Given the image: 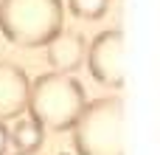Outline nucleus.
<instances>
[{"label": "nucleus", "mask_w": 160, "mask_h": 155, "mask_svg": "<svg viewBox=\"0 0 160 155\" xmlns=\"http://www.w3.org/2000/svg\"><path fill=\"white\" fill-rule=\"evenodd\" d=\"M84 107H87L84 88L70 73L51 71V73H42L31 82L28 113L45 130H53V133L73 130V124H76V119L82 116Z\"/></svg>", "instance_id": "1"}, {"label": "nucleus", "mask_w": 160, "mask_h": 155, "mask_svg": "<svg viewBox=\"0 0 160 155\" xmlns=\"http://www.w3.org/2000/svg\"><path fill=\"white\" fill-rule=\"evenodd\" d=\"M62 0H0V34L20 45H48L62 31Z\"/></svg>", "instance_id": "2"}, {"label": "nucleus", "mask_w": 160, "mask_h": 155, "mask_svg": "<svg viewBox=\"0 0 160 155\" xmlns=\"http://www.w3.org/2000/svg\"><path fill=\"white\" fill-rule=\"evenodd\" d=\"M73 150L79 155H124L121 99L90 102L73 124Z\"/></svg>", "instance_id": "3"}, {"label": "nucleus", "mask_w": 160, "mask_h": 155, "mask_svg": "<svg viewBox=\"0 0 160 155\" xmlns=\"http://www.w3.org/2000/svg\"><path fill=\"white\" fill-rule=\"evenodd\" d=\"M87 68L96 82L121 88L124 85V37L121 31H101L87 45Z\"/></svg>", "instance_id": "4"}, {"label": "nucleus", "mask_w": 160, "mask_h": 155, "mask_svg": "<svg viewBox=\"0 0 160 155\" xmlns=\"http://www.w3.org/2000/svg\"><path fill=\"white\" fill-rule=\"evenodd\" d=\"M28 96H31V79L25 76V71L14 62L0 59V121L25 113Z\"/></svg>", "instance_id": "5"}, {"label": "nucleus", "mask_w": 160, "mask_h": 155, "mask_svg": "<svg viewBox=\"0 0 160 155\" xmlns=\"http://www.w3.org/2000/svg\"><path fill=\"white\" fill-rule=\"evenodd\" d=\"M45 59H48L51 71H56V73H73L87 59V42L76 31H59L45 45Z\"/></svg>", "instance_id": "6"}, {"label": "nucleus", "mask_w": 160, "mask_h": 155, "mask_svg": "<svg viewBox=\"0 0 160 155\" xmlns=\"http://www.w3.org/2000/svg\"><path fill=\"white\" fill-rule=\"evenodd\" d=\"M42 124L37 121V119H20L14 127H11V133H8V138H11V144L20 150V152H39V147H42Z\"/></svg>", "instance_id": "7"}, {"label": "nucleus", "mask_w": 160, "mask_h": 155, "mask_svg": "<svg viewBox=\"0 0 160 155\" xmlns=\"http://www.w3.org/2000/svg\"><path fill=\"white\" fill-rule=\"evenodd\" d=\"M68 6L82 20H98L107 11V0H68Z\"/></svg>", "instance_id": "8"}, {"label": "nucleus", "mask_w": 160, "mask_h": 155, "mask_svg": "<svg viewBox=\"0 0 160 155\" xmlns=\"http://www.w3.org/2000/svg\"><path fill=\"white\" fill-rule=\"evenodd\" d=\"M8 130H6V124L0 121V155H6V150H8Z\"/></svg>", "instance_id": "9"}, {"label": "nucleus", "mask_w": 160, "mask_h": 155, "mask_svg": "<svg viewBox=\"0 0 160 155\" xmlns=\"http://www.w3.org/2000/svg\"><path fill=\"white\" fill-rule=\"evenodd\" d=\"M17 155H39V152H17Z\"/></svg>", "instance_id": "10"}]
</instances>
